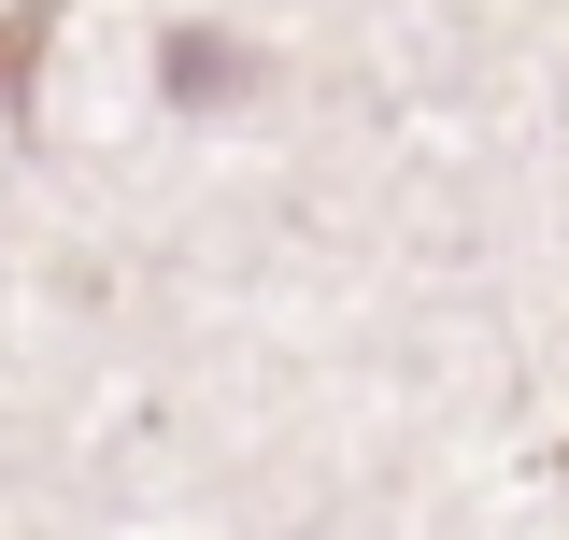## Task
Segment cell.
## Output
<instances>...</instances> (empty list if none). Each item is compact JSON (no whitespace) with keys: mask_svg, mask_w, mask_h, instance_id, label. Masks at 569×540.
I'll return each instance as SVG.
<instances>
[{"mask_svg":"<svg viewBox=\"0 0 569 540\" xmlns=\"http://www.w3.org/2000/svg\"><path fill=\"white\" fill-rule=\"evenodd\" d=\"M157 86H171V114H242V100H271V58L242 29H171L157 43Z\"/></svg>","mask_w":569,"mask_h":540,"instance_id":"6da1fadb","label":"cell"},{"mask_svg":"<svg viewBox=\"0 0 569 540\" xmlns=\"http://www.w3.org/2000/svg\"><path fill=\"white\" fill-rule=\"evenodd\" d=\"M58 14L71 0H14V14H0V114H29V58L58 43Z\"/></svg>","mask_w":569,"mask_h":540,"instance_id":"7a4b0ae2","label":"cell"}]
</instances>
